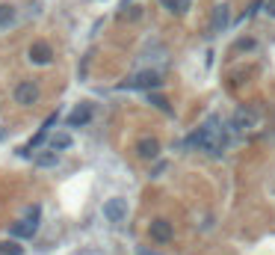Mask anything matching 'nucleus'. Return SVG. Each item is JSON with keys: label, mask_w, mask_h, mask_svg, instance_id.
Listing matches in <instances>:
<instances>
[{"label": "nucleus", "mask_w": 275, "mask_h": 255, "mask_svg": "<svg viewBox=\"0 0 275 255\" xmlns=\"http://www.w3.org/2000/svg\"><path fill=\"white\" fill-rule=\"evenodd\" d=\"M15 21V6H9V3H0V27H9Z\"/></svg>", "instance_id": "nucleus-11"}, {"label": "nucleus", "mask_w": 275, "mask_h": 255, "mask_svg": "<svg viewBox=\"0 0 275 255\" xmlns=\"http://www.w3.org/2000/svg\"><path fill=\"white\" fill-rule=\"evenodd\" d=\"M225 24H228V6L222 3V6H216V12H213V30L219 33Z\"/></svg>", "instance_id": "nucleus-9"}, {"label": "nucleus", "mask_w": 275, "mask_h": 255, "mask_svg": "<svg viewBox=\"0 0 275 255\" xmlns=\"http://www.w3.org/2000/svg\"><path fill=\"white\" fill-rule=\"evenodd\" d=\"M68 146H71V134H65V131H62V134H56L51 139V149H53V152H65Z\"/></svg>", "instance_id": "nucleus-12"}, {"label": "nucleus", "mask_w": 275, "mask_h": 255, "mask_svg": "<svg viewBox=\"0 0 275 255\" xmlns=\"http://www.w3.org/2000/svg\"><path fill=\"white\" fill-rule=\"evenodd\" d=\"M269 15H275V0H269Z\"/></svg>", "instance_id": "nucleus-17"}, {"label": "nucleus", "mask_w": 275, "mask_h": 255, "mask_svg": "<svg viewBox=\"0 0 275 255\" xmlns=\"http://www.w3.org/2000/svg\"><path fill=\"white\" fill-rule=\"evenodd\" d=\"M166 6H169L172 12H178V15H184L189 6H192V0H166Z\"/></svg>", "instance_id": "nucleus-13"}, {"label": "nucleus", "mask_w": 275, "mask_h": 255, "mask_svg": "<svg viewBox=\"0 0 275 255\" xmlns=\"http://www.w3.org/2000/svg\"><path fill=\"white\" fill-rule=\"evenodd\" d=\"M151 240H157V243H169V240H172V222L169 220H154L151 222Z\"/></svg>", "instance_id": "nucleus-5"}, {"label": "nucleus", "mask_w": 275, "mask_h": 255, "mask_svg": "<svg viewBox=\"0 0 275 255\" xmlns=\"http://www.w3.org/2000/svg\"><path fill=\"white\" fill-rule=\"evenodd\" d=\"M255 122V116L252 113H237V119H234V128H249Z\"/></svg>", "instance_id": "nucleus-15"}, {"label": "nucleus", "mask_w": 275, "mask_h": 255, "mask_svg": "<svg viewBox=\"0 0 275 255\" xmlns=\"http://www.w3.org/2000/svg\"><path fill=\"white\" fill-rule=\"evenodd\" d=\"M89 119H92V107L83 104V107H77L68 116V128H83V125H89Z\"/></svg>", "instance_id": "nucleus-6"}, {"label": "nucleus", "mask_w": 275, "mask_h": 255, "mask_svg": "<svg viewBox=\"0 0 275 255\" xmlns=\"http://www.w3.org/2000/svg\"><path fill=\"white\" fill-rule=\"evenodd\" d=\"M24 249L18 246L15 240H6V243H0V255H21Z\"/></svg>", "instance_id": "nucleus-14"}, {"label": "nucleus", "mask_w": 275, "mask_h": 255, "mask_svg": "<svg viewBox=\"0 0 275 255\" xmlns=\"http://www.w3.org/2000/svg\"><path fill=\"white\" fill-rule=\"evenodd\" d=\"M136 149H139V154H142L145 160H154L157 154H160V143H157V139H142Z\"/></svg>", "instance_id": "nucleus-8"}, {"label": "nucleus", "mask_w": 275, "mask_h": 255, "mask_svg": "<svg viewBox=\"0 0 275 255\" xmlns=\"http://www.w3.org/2000/svg\"><path fill=\"white\" fill-rule=\"evenodd\" d=\"M39 217H42V211L33 205V208L27 211V217L12 225V238H33L36 232H39Z\"/></svg>", "instance_id": "nucleus-1"}, {"label": "nucleus", "mask_w": 275, "mask_h": 255, "mask_svg": "<svg viewBox=\"0 0 275 255\" xmlns=\"http://www.w3.org/2000/svg\"><path fill=\"white\" fill-rule=\"evenodd\" d=\"M15 101L21 104V107H33V104L39 101V86L30 83V80L18 83V86H15Z\"/></svg>", "instance_id": "nucleus-3"}, {"label": "nucleus", "mask_w": 275, "mask_h": 255, "mask_svg": "<svg viewBox=\"0 0 275 255\" xmlns=\"http://www.w3.org/2000/svg\"><path fill=\"white\" fill-rule=\"evenodd\" d=\"M127 86H130V89H157V86H160V74H157V71H142L136 77H130Z\"/></svg>", "instance_id": "nucleus-4"}, {"label": "nucleus", "mask_w": 275, "mask_h": 255, "mask_svg": "<svg viewBox=\"0 0 275 255\" xmlns=\"http://www.w3.org/2000/svg\"><path fill=\"white\" fill-rule=\"evenodd\" d=\"M56 160H59V157H56V152H42L39 154V157H36V166H42V169H48V166H56Z\"/></svg>", "instance_id": "nucleus-10"}, {"label": "nucleus", "mask_w": 275, "mask_h": 255, "mask_svg": "<svg viewBox=\"0 0 275 255\" xmlns=\"http://www.w3.org/2000/svg\"><path fill=\"white\" fill-rule=\"evenodd\" d=\"M104 220L107 222H124L127 220V202L124 199H107L104 202Z\"/></svg>", "instance_id": "nucleus-2"}, {"label": "nucleus", "mask_w": 275, "mask_h": 255, "mask_svg": "<svg viewBox=\"0 0 275 255\" xmlns=\"http://www.w3.org/2000/svg\"><path fill=\"white\" fill-rule=\"evenodd\" d=\"M30 60H33V63H39V66L51 63V48H48L45 42H36L33 48H30Z\"/></svg>", "instance_id": "nucleus-7"}, {"label": "nucleus", "mask_w": 275, "mask_h": 255, "mask_svg": "<svg viewBox=\"0 0 275 255\" xmlns=\"http://www.w3.org/2000/svg\"><path fill=\"white\" fill-rule=\"evenodd\" d=\"M151 104H154V107H160V110H169V101H166L163 95H151Z\"/></svg>", "instance_id": "nucleus-16"}]
</instances>
